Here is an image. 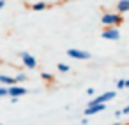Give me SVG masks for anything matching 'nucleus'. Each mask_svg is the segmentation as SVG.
<instances>
[{
    "label": "nucleus",
    "mask_w": 129,
    "mask_h": 125,
    "mask_svg": "<svg viewBox=\"0 0 129 125\" xmlns=\"http://www.w3.org/2000/svg\"><path fill=\"white\" fill-rule=\"evenodd\" d=\"M101 23L106 27H118L122 23V14L120 13H104L101 16Z\"/></svg>",
    "instance_id": "obj_1"
},
{
    "label": "nucleus",
    "mask_w": 129,
    "mask_h": 125,
    "mask_svg": "<svg viewBox=\"0 0 129 125\" xmlns=\"http://www.w3.org/2000/svg\"><path fill=\"white\" fill-rule=\"evenodd\" d=\"M115 92H104V93H101V95H97L95 99H92L90 102H88V106L87 107H90V106H97V104H106L108 100H113L115 99Z\"/></svg>",
    "instance_id": "obj_2"
},
{
    "label": "nucleus",
    "mask_w": 129,
    "mask_h": 125,
    "mask_svg": "<svg viewBox=\"0 0 129 125\" xmlns=\"http://www.w3.org/2000/svg\"><path fill=\"white\" fill-rule=\"evenodd\" d=\"M101 37L106 39V41H118L120 39V30L117 27H106L101 32Z\"/></svg>",
    "instance_id": "obj_3"
},
{
    "label": "nucleus",
    "mask_w": 129,
    "mask_h": 125,
    "mask_svg": "<svg viewBox=\"0 0 129 125\" xmlns=\"http://www.w3.org/2000/svg\"><path fill=\"white\" fill-rule=\"evenodd\" d=\"M67 56H71V58H76V60H88L92 55H90L88 51H83V49L69 48V49H67Z\"/></svg>",
    "instance_id": "obj_4"
},
{
    "label": "nucleus",
    "mask_w": 129,
    "mask_h": 125,
    "mask_svg": "<svg viewBox=\"0 0 129 125\" xmlns=\"http://www.w3.org/2000/svg\"><path fill=\"white\" fill-rule=\"evenodd\" d=\"M20 58H21V62H23V65H25L27 69H36V67H37V60H36L30 53L20 51Z\"/></svg>",
    "instance_id": "obj_5"
},
{
    "label": "nucleus",
    "mask_w": 129,
    "mask_h": 125,
    "mask_svg": "<svg viewBox=\"0 0 129 125\" xmlns=\"http://www.w3.org/2000/svg\"><path fill=\"white\" fill-rule=\"evenodd\" d=\"M106 109V104H97V106H90L83 111L85 116H92V114H97V113H103Z\"/></svg>",
    "instance_id": "obj_6"
},
{
    "label": "nucleus",
    "mask_w": 129,
    "mask_h": 125,
    "mask_svg": "<svg viewBox=\"0 0 129 125\" xmlns=\"http://www.w3.org/2000/svg\"><path fill=\"white\" fill-rule=\"evenodd\" d=\"M27 93V88H23V86H18V85H14V86H9V97H21V95H25Z\"/></svg>",
    "instance_id": "obj_7"
},
{
    "label": "nucleus",
    "mask_w": 129,
    "mask_h": 125,
    "mask_svg": "<svg viewBox=\"0 0 129 125\" xmlns=\"http://www.w3.org/2000/svg\"><path fill=\"white\" fill-rule=\"evenodd\" d=\"M117 13H120V14L129 13V0H118L117 2Z\"/></svg>",
    "instance_id": "obj_8"
},
{
    "label": "nucleus",
    "mask_w": 129,
    "mask_h": 125,
    "mask_svg": "<svg viewBox=\"0 0 129 125\" xmlns=\"http://www.w3.org/2000/svg\"><path fill=\"white\" fill-rule=\"evenodd\" d=\"M0 83L6 85V86H14V85H16V78H11V76H4V74H0Z\"/></svg>",
    "instance_id": "obj_9"
},
{
    "label": "nucleus",
    "mask_w": 129,
    "mask_h": 125,
    "mask_svg": "<svg viewBox=\"0 0 129 125\" xmlns=\"http://www.w3.org/2000/svg\"><path fill=\"white\" fill-rule=\"evenodd\" d=\"M48 7V4L46 2H37V4H32V9L34 11H44Z\"/></svg>",
    "instance_id": "obj_10"
},
{
    "label": "nucleus",
    "mask_w": 129,
    "mask_h": 125,
    "mask_svg": "<svg viewBox=\"0 0 129 125\" xmlns=\"http://www.w3.org/2000/svg\"><path fill=\"white\" fill-rule=\"evenodd\" d=\"M57 69H58L60 72H69V71H71V67H69L67 64H58V65H57Z\"/></svg>",
    "instance_id": "obj_11"
},
{
    "label": "nucleus",
    "mask_w": 129,
    "mask_h": 125,
    "mask_svg": "<svg viewBox=\"0 0 129 125\" xmlns=\"http://www.w3.org/2000/svg\"><path fill=\"white\" fill-rule=\"evenodd\" d=\"M25 79H27V74H25V72L16 74V83H21V81H25Z\"/></svg>",
    "instance_id": "obj_12"
},
{
    "label": "nucleus",
    "mask_w": 129,
    "mask_h": 125,
    "mask_svg": "<svg viewBox=\"0 0 129 125\" xmlns=\"http://www.w3.org/2000/svg\"><path fill=\"white\" fill-rule=\"evenodd\" d=\"M41 78H43L44 81H53V76H51L50 72H41Z\"/></svg>",
    "instance_id": "obj_13"
},
{
    "label": "nucleus",
    "mask_w": 129,
    "mask_h": 125,
    "mask_svg": "<svg viewBox=\"0 0 129 125\" xmlns=\"http://www.w3.org/2000/svg\"><path fill=\"white\" fill-rule=\"evenodd\" d=\"M117 88H118V90H124V88H125V79H118V81H117Z\"/></svg>",
    "instance_id": "obj_14"
},
{
    "label": "nucleus",
    "mask_w": 129,
    "mask_h": 125,
    "mask_svg": "<svg viewBox=\"0 0 129 125\" xmlns=\"http://www.w3.org/2000/svg\"><path fill=\"white\" fill-rule=\"evenodd\" d=\"M6 95H9V88L0 86V97H6Z\"/></svg>",
    "instance_id": "obj_15"
},
{
    "label": "nucleus",
    "mask_w": 129,
    "mask_h": 125,
    "mask_svg": "<svg viewBox=\"0 0 129 125\" xmlns=\"http://www.w3.org/2000/svg\"><path fill=\"white\" fill-rule=\"evenodd\" d=\"M87 93H88V95H94V93H95V90L90 86V88H87Z\"/></svg>",
    "instance_id": "obj_16"
},
{
    "label": "nucleus",
    "mask_w": 129,
    "mask_h": 125,
    "mask_svg": "<svg viewBox=\"0 0 129 125\" xmlns=\"http://www.w3.org/2000/svg\"><path fill=\"white\" fill-rule=\"evenodd\" d=\"M122 114H129V106H125V107L122 109Z\"/></svg>",
    "instance_id": "obj_17"
},
{
    "label": "nucleus",
    "mask_w": 129,
    "mask_h": 125,
    "mask_svg": "<svg viewBox=\"0 0 129 125\" xmlns=\"http://www.w3.org/2000/svg\"><path fill=\"white\" fill-rule=\"evenodd\" d=\"M113 114H115V118H118V116H122V109H120V111H115Z\"/></svg>",
    "instance_id": "obj_18"
},
{
    "label": "nucleus",
    "mask_w": 129,
    "mask_h": 125,
    "mask_svg": "<svg viewBox=\"0 0 129 125\" xmlns=\"http://www.w3.org/2000/svg\"><path fill=\"white\" fill-rule=\"evenodd\" d=\"M18 100H20V99H18V97H11V102H13V104H16V102H18Z\"/></svg>",
    "instance_id": "obj_19"
},
{
    "label": "nucleus",
    "mask_w": 129,
    "mask_h": 125,
    "mask_svg": "<svg viewBox=\"0 0 129 125\" xmlns=\"http://www.w3.org/2000/svg\"><path fill=\"white\" fill-rule=\"evenodd\" d=\"M4 6H6V0H0V9H2Z\"/></svg>",
    "instance_id": "obj_20"
},
{
    "label": "nucleus",
    "mask_w": 129,
    "mask_h": 125,
    "mask_svg": "<svg viewBox=\"0 0 129 125\" xmlns=\"http://www.w3.org/2000/svg\"><path fill=\"white\" fill-rule=\"evenodd\" d=\"M125 88H129V79H125Z\"/></svg>",
    "instance_id": "obj_21"
},
{
    "label": "nucleus",
    "mask_w": 129,
    "mask_h": 125,
    "mask_svg": "<svg viewBox=\"0 0 129 125\" xmlns=\"http://www.w3.org/2000/svg\"><path fill=\"white\" fill-rule=\"evenodd\" d=\"M113 125H124V123H113Z\"/></svg>",
    "instance_id": "obj_22"
},
{
    "label": "nucleus",
    "mask_w": 129,
    "mask_h": 125,
    "mask_svg": "<svg viewBox=\"0 0 129 125\" xmlns=\"http://www.w3.org/2000/svg\"><path fill=\"white\" fill-rule=\"evenodd\" d=\"M0 125H4V123H0Z\"/></svg>",
    "instance_id": "obj_23"
}]
</instances>
